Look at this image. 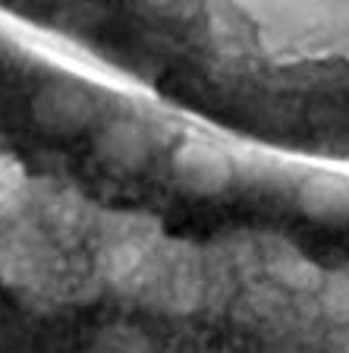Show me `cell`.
<instances>
[{"label":"cell","instance_id":"6da1fadb","mask_svg":"<svg viewBox=\"0 0 349 353\" xmlns=\"http://www.w3.org/2000/svg\"><path fill=\"white\" fill-rule=\"evenodd\" d=\"M0 353H349V170L0 16Z\"/></svg>","mask_w":349,"mask_h":353},{"label":"cell","instance_id":"7a4b0ae2","mask_svg":"<svg viewBox=\"0 0 349 353\" xmlns=\"http://www.w3.org/2000/svg\"><path fill=\"white\" fill-rule=\"evenodd\" d=\"M0 16L220 132L349 170V0H0Z\"/></svg>","mask_w":349,"mask_h":353}]
</instances>
